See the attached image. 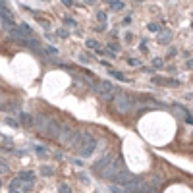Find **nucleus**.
I'll return each mask as SVG.
<instances>
[{
    "mask_svg": "<svg viewBox=\"0 0 193 193\" xmlns=\"http://www.w3.org/2000/svg\"><path fill=\"white\" fill-rule=\"evenodd\" d=\"M128 64H131V66H135V68H137V66H141V62H139L137 58H128Z\"/></svg>",
    "mask_w": 193,
    "mask_h": 193,
    "instance_id": "5701e85b",
    "label": "nucleus"
},
{
    "mask_svg": "<svg viewBox=\"0 0 193 193\" xmlns=\"http://www.w3.org/2000/svg\"><path fill=\"white\" fill-rule=\"evenodd\" d=\"M19 180H21V181H27V183H31V181L35 180V172H31V170L19 172Z\"/></svg>",
    "mask_w": 193,
    "mask_h": 193,
    "instance_id": "9b49d317",
    "label": "nucleus"
},
{
    "mask_svg": "<svg viewBox=\"0 0 193 193\" xmlns=\"http://www.w3.org/2000/svg\"><path fill=\"white\" fill-rule=\"evenodd\" d=\"M110 75L112 77H116L118 81H126V75H124L122 71H116V70H110Z\"/></svg>",
    "mask_w": 193,
    "mask_h": 193,
    "instance_id": "4468645a",
    "label": "nucleus"
},
{
    "mask_svg": "<svg viewBox=\"0 0 193 193\" xmlns=\"http://www.w3.org/2000/svg\"><path fill=\"white\" fill-rule=\"evenodd\" d=\"M64 23L66 25H70V27H75V19L73 18H64Z\"/></svg>",
    "mask_w": 193,
    "mask_h": 193,
    "instance_id": "aec40b11",
    "label": "nucleus"
},
{
    "mask_svg": "<svg viewBox=\"0 0 193 193\" xmlns=\"http://www.w3.org/2000/svg\"><path fill=\"white\" fill-rule=\"evenodd\" d=\"M41 172H43V176H52V170L48 166H41Z\"/></svg>",
    "mask_w": 193,
    "mask_h": 193,
    "instance_id": "412c9836",
    "label": "nucleus"
},
{
    "mask_svg": "<svg viewBox=\"0 0 193 193\" xmlns=\"http://www.w3.org/2000/svg\"><path fill=\"white\" fill-rule=\"evenodd\" d=\"M93 89H95V93L101 99H112V95H114V91H116V87L110 81H96V83H93Z\"/></svg>",
    "mask_w": 193,
    "mask_h": 193,
    "instance_id": "f257e3e1",
    "label": "nucleus"
},
{
    "mask_svg": "<svg viewBox=\"0 0 193 193\" xmlns=\"http://www.w3.org/2000/svg\"><path fill=\"white\" fill-rule=\"evenodd\" d=\"M18 114H19V120L23 122V126H25V128H31V126H33L31 116H29V114H25V112H18Z\"/></svg>",
    "mask_w": 193,
    "mask_h": 193,
    "instance_id": "f8f14e48",
    "label": "nucleus"
},
{
    "mask_svg": "<svg viewBox=\"0 0 193 193\" xmlns=\"http://www.w3.org/2000/svg\"><path fill=\"white\" fill-rule=\"evenodd\" d=\"M87 46H89V48H99V41H95V39H87Z\"/></svg>",
    "mask_w": 193,
    "mask_h": 193,
    "instance_id": "f3484780",
    "label": "nucleus"
},
{
    "mask_svg": "<svg viewBox=\"0 0 193 193\" xmlns=\"http://www.w3.org/2000/svg\"><path fill=\"white\" fill-rule=\"evenodd\" d=\"M120 170H122V158H116L114 162H110L108 166L101 172V176L106 178V180H112V176H114L116 172H120Z\"/></svg>",
    "mask_w": 193,
    "mask_h": 193,
    "instance_id": "20e7f679",
    "label": "nucleus"
},
{
    "mask_svg": "<svg viewBox=\"0 0 193 193\" xmlns=\"http://www.w3.org/2000/svg\"><path fill=\"white\" fill-rule=\"evenodd\" d=\"M114 104H116V110L118 112H131L133 110V101L129 99L128 95H120V96H116L114 99Z\"/></svg>",
    "mask_w": 193,
    "mask_h": 193,
    "instance_id": "7ed1b4c3",
    "label": "nucleus"
},
{
    "mask_svg": "<svg viewBox=\"0 0 193 193\" xmlns=\"http://www.w3.org/2000/svg\"><path fill=\"white\" fill-rule=\"evenodd\" d=\"M75 129L70 128V126H64V128L60 129V135H58V139L64 143V145H71V141H73V137H75Z\"/></svg>",
    "mask_w": 193,
    "mask_h": 193,
    "instance_id": "39448f33",
    "label": "nucleus"
},
{
    "mask_svg": "<svg viewBox=\"0 0 193 193\" xmlns=\"http://www.w3.org/2000/svg\"><path fill=\"white\" fill-rule=\"evenodd\" d=\"M46 133L50 135V137H58V135H60V124L56 122V120H54V118H50V120H48V122H46Z\"/></svg>",
    "mask_w": 193,
    "mask_h": 193,
    "instance_id": "0eeeda50",
    "label": "nucleus"
},
{
    "mask_svg": "<svg viewBox=\"0 0 193 193\" xmlns=\"http://www.w3.org/2000/svg\"><path fill=\"white\" fill-rule=\"evenodd\" d=\"M58 37H62V39H66V37H70V31L68 29H58Z\"/></svg>",
    "mask_w": 193,
    "mask_h": 193,
    "instance_id": "a211bd4d",
    "label": "nucleus"
},
{
    "mask_svg": "<svg viewBox=\"0 0 193 193\" xmlns=\"http://www.w3.org/2000/svg\"><path fill=\"white\" fill-rule=\"evenodd\" d=\"M110 6H112V10H122L124 4L120 2V0H110Z\"/></svg>",
    "mask_w": 193,
    "mask_h": 193,
    "instance_id": "2eb2a0df",
    "label": "nucleus"
},
{
    "mask_svg": "<svg viewBox=\"0 0 193 193\" xmlns=\"http://www.w3.org/2000/svg\"><path fill=\"white\" fill-rule=\"evenodd\" d=\"M19 186H21V180H19V178H16V180L10 183V187H12V189H16V187H19Z\"/></svg>",
    "mask_w": 193,
    "mask_h": 193,
    "instance_id": "a878e982",
    "label": "nucleus"
},
{
    "mask_svg": "<svg viewBox=\"0 0 193 193\" xmlns=\"http://www.w3.org/2000/svg\"><path fill=\"white\" fill-rule=\"evenodd\" d=\"M191 27H193V23H191Z\"/></svg>",
    "mask_w": 193,
    "mask_h": 193,
    "instance_id": "f704fd0d",
    "label": "nucleus"
},
{
    "mask_svg": "<svg viewBox=\"0 0 193 193\" xmlns=\"http://www.w3.org/2000/svg\"><path fill=\"white\" fill-rule=\"evenodd\" d=\"M0 186H2V181H0Z\"/></svg>",
    "mask_w": 193,
    "mask_h": 193,
    "instance_id": "72a5a7b5",
    "label": "nucleus"
},
{
    "mask_svg": "<svg viewBox=\"0 0 193 193\" xmlns=\"http://www.w3.org/2000/svg\"><path fill=\"white\" fill-rule=\"evenodd\" d=\"M95 149H96V139H95V137H91V139L85 143L79 151H81V156H83V158H87V156H91V154H93V151H95Z\"/></svg>",
    "mask_w": 193,
    "mask_h": 193,
    "instance_id": "423d86ee",
    "label": "nucleus"
},
{
    "mask_svg": "<svg viewBox=\"0 0 193 193\" xmlns=\"http://www.w3.org/2000/svg\"><path fill=\"white\" fill-rule=\"evenodd\" d=\"M162 64H164V62H162V58H154V60H153L154 68H162Z\"/></svg>",
    "mask_w": 193,
    "mask_h": 193,
    "instance_id": "b1692460",
    "label": "nucleus"
},
{
    "mask_svg": "<svg viewBox=\"0 0 193 193\" xmlns=\"http://www.w3.org/2000/svg\"><path fill=\"white\" fill-rule=\"evenodd\" d=\"M186 122H187V124H193V118H191V116H189V114L186 116Z\"/></svg>",
    "mask_w": 193,
    "mask_h": 193,
    "instance_id": "7c9ffc66",
    "label": "nucleus"
},
{
    "mask_svg": "<svg viewBox=\"0 0 193 193\" xmlns=\"http://www.w3.org/2000/svg\"><path fill=\"white\" fill-rule=\"evenodd\" d=\"M153 81L158 85H166V87H178L180 85V81H176V79H164V77H153Z\"/></svg>",
    "mask_w": 193,
    "mask_h": 193,
    "instance_id": "9d476101",
    "label": "nucleus"
},
{
    "mask_svg": "<svg viewBox=\"0 0 193 193\" xmlns=\"http://www.w3.org/2000/svg\"><path fill=\"white\" fill-rule=\"evenodd\" d=\"M133 178H135V176L129 172L128 168H122L120 172H116L114 176H112V180H110V181H112V183H118V186H124V187H126L129 181L133 180Z\"/></svg>",
    "mask_w": 193,
    "mask_h": 193,
    "instance_id": "f03ea898",
    "label": "nucleus"
},
{
    "mask_svg": "<svg viewBox=\"0 0 193 193\" xmlns=\"http://www.w3.org/2000/svg\"><path fill=\"white\" fill-rule=\"evenodd\" d=\"M149 31H153V33L160 31V25H158V23H149Z\"/></svg>",
    "mask_w": 193,
    "mask_h": 193,
    "instance_id": "6ab92c4d",
    "label": "nucleus"
},
{
    "mask_svg": "<svg viewBox=\"0 0 193 193\" xmlns=\"http://www.w3.org/2000/svg\"><path fill=\"white\" fill-rule=\"evenodd\" d=\"M143 186H145L143 178H137V176H135L133 180L126 186V193H133V191H137V189H139V187H143Z\"/></svg>",
    "mask_w": 193,
    "mask_h": 193,
    "instance_id": "1a4fd4ad",
    "label": "nucleus"
},
{
    "mask_svg": "<svg viewBox=\"0 0 193 193\" xmlns=\"http://www.w3.org/2000/svg\"><path fill=\"white\" fill-rule=\"evenodd\" d=\"M4 122H6L8 126H12V128H18V122H14L12 118H4Z\"/></svg>",
    "mask_w": 193,
    "mask_h": 193,
    "instance_id": "bb28decb",
    "label": "nucleus"
},
{
    "mask_svg": "<svg viewBox=\"0 0 193 193\" xmlns=\"http://www.w3.org/2000/svg\"><path fill=\"white\" fill-rule=\"evenodd\" d=\"M129 23H131V18H129V16L128 18H124V25H129Z\"/></svg>",
    "mask_w": 193,
    "mask_h": 193,
    "instance_id": "c85d7f7f",
    "label": "nucleus"
},
{
    "mask_svg": "<svg viewBox=\"0 0 193 193\" xmlns=\"http://www.w3.org/2000/svg\"><path fill=\"white\" fill-rule=\"evenodd\" d=\"M46 52L54 56V54H58V48H56V46H50V45H48V46H46Z\"/></svg>",
    "mask_w": 193,
    "mask_h": 193,
    "instance_id": "393cba45",
    "label": "nucleus"
},
{
    "mask_svg": "<svg viewBox=\"0 0 193 193\" xmlns=\"http://www.w3.org/2000/svg\"><path fill=\"white\" fill-rule=\"evenodd\" d=\"M110 191L112 193H126V187L118 186V183H110Z\"/></svg>",
    "mask_w": 193,
    "mask_h": 193,
    "instance_id": "ddd939ff",
    "label": "nucleus"
},
{
    "mask_svg": "<svg viewBox=\"0 0 193 193\" xmlns=\"http://www.w3.org/2000/svg\"><path fill=\"white\" fill-rule=\"evenodd\" d=\"M60 189V193H71V189H70V186H66V183H62V186L58 187Z\"/></svg>",
    "mask_w": 193,
    "mask_h": 193,
    "instance_id": "4be33fe9",
    "label": "nucleus"
},
{
    "mask_svg": "<svg viewBox=\"0 0 193 193\" xmlns=\"http://www.w3.org/2000/svg\"><path fill=\"white\" fill-rule=\"evenodd\" d=\"M96 16H99V21H106V14L104 12H99Z\"/></svg>",
    "mask_w": 193,
    "mask_h": 193,
    "instance_id": "cd10ccee",
    "label": "nucleus"
},
{
    "mask_svg": "<svg viewBox=\"0 0 193 193\" xmlns=\"http://www.w3.org/2000/svg\"><path fill=\"white\" fill-rule=\"evenodd\" d=\"M110 162H112V154H106V156H103L99 162H95V164H93V172H103V170L108 166Z\"/></svg>",
    "mask_w": 193,
    "mask_h": 193,
    "instance_id": "6e6552de",
    "label": "nucleus"
},
{
    "mask_svg": "<svg viewBox=\"0 0 193 193\" xmlns=\"http://www.w3.org/2000/svg\"><path fill=\"white\" fill-rule=\"evenodd\" d=\"M62 2H64L66 6H73V0H62Z\"/></svg>",
    "mask_w": 193,
    "mask_h": 193,
    "instance_id": "c756f323",
    "label": "nucleus"
},
{
    "mask_svg": "<svg viewBox=\"0 0 193 193\" xmlns=\"http://www.w3.org/2000/svg\"><path fill=\"white\" fill-rule=\"evenodd\" d=\"M12 193H19V191H16V189H12Z\"/></svg>",
    "mask_w": 193,
    "mask_h": 193,
    "instance_id": "473e14b6",
    "label": "nucleus"
},
{
    "mask_svg": "<svg viewBox=\"0 0 193 193\" xmlns=\"http://www.w3.org/2000/svg\"><path fill=\"white\" fill-rule=\"evenodd\" d=\"M170 39H172V35H170V33H164V37L158 39V43H160V45H168V43H170Z\"/></svg>",
    "mask_w": 193,
    "mask_h": 193,
    "instance_id": "dca6fc26",
    "label": "nucleus"
},
{
    "mask_svg": "<svg viewBox=\"0 0 193 193\" xmlns=\"http://www.w3.org/2000/svg\"><path fill=\"white\" fill-rule=\"evenodd\" d=\"M0 172H8V166H4V164H0Z\"/></svg>",
    "mask_w": 193,
    "mask_h": 193,
    "instance_id": "2f4dec72",
    "label": "nucleus"
}]
</instances>
